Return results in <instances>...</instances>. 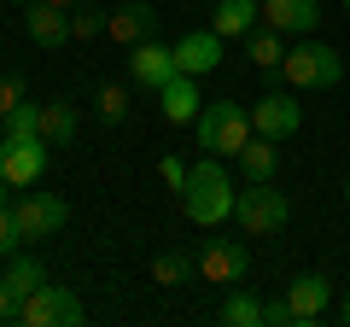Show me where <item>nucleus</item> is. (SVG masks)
Instances as JSON below:
<instances>
[{
    "label": "nucleus",
    "instance_id": "e433bc0d",
    "mask_svg": "<svg viewBox=\"0 0 350 327\" xmlns=\"http://www.w3.org/2000/svg\"><path fill=\"white\" fill-rule=\"evenodd\" d=\"M0 135H6V117H0Z\"/></svg>",
    "mask_w": 350,
    "mask_h": 327
},
{
    "label": "nucleus",
    "instance_id": "f257e3e1",
    "mask_svg": "<svg viewBox=\"0 0 350 327\" xmlns=\"http://www.w3.org/2000/svg\"><path fill=\"white\" fill-rule=\"evenodd\" d=\"M234 199H239V187H234L228 164L216 158V152L187 170V187H181V211H187V222H199V228L228 222V216H234Z\"/></svg>",
    "mask_w": 350,
    "mask_h": 327
},
{
    "label": "nucleus",
    "instance_id": "5701e85b",
    "mask_svg": "<svg viewBox=\"0 0 350 327\" xmlns=\"http://www.w3.org/2000/svg\"><path fill=\"white\" fill-rule=\"evenodd\" d=\"M94 112H100V123H105V129H117V123H129L135 100H129L123 82H100V94H94Z\"/></svg>",
    "mask_w": 350,
    "mask_h": 327
},
{
    "label": "nucleus",
    "instance_id": "423d86ee",
    "mask_svg": "<svg viewBox=\"0 0 350 327\" xmlns=\"http://www.w3.org/2000/svg\"><path fill=\"white\" fill-rule=\"evenodd\" d=\"M41 170H47V140L41 135H6L0 140V176L12 187H36Z\"/></svg>",
    "mask_w": 350,
    "mask_h": 327
},
{
    "label": "nucleus",
    "instance_id": "6ab92c4d",
    "mask_svg": "<svg viewBox=\"0 0 350 327\" xmlns=\"http://www.w3.org/2000/svg\"><path fill=\"white\" fill-rule=\"evenodd\" d=\"M187 280H199V257H187V252L152 257V287H187Z\"/></svg>",
    "mask_w": 350,
    "mask_h": 327
},
{
    "label": "nucleus",
    "instance_id": "a878e982",
    "mask_svg": "<svg viewBox=\"0 0 350 327\" xmlns=\"http://www.w3.org/2000/svg\"><path fill=\"white\" fill-rule=\"evenodd\" d=\"M6 135H41V105H12V117H6ZM0 135V140H6Z\"/></svg>",
    "mask_w": 350,
    "mask_h": 327
},
{
    "label": "nucleus",
    "instance_id": "393cba45",
    "mask_svg": "<svg viewBox=\"0 0 350 327\" xmlns=\"http://www.w3.org/2000/svg\"><path fill=\"white\" fill-rule=\"evenodd\" d=\"M105 24H111V12H100V6L88 0V6H76V12H70V41H94V36H105Z\"/></svg>",
    "mask_w": 350,
    "mask_h": 327
},
{
    "label": "nucleus",
    "instance_id": "f704fd0d",
    "mask_svg": "<svg viewBox=\"0 0 350 327\" xmlns=\"http://www.w3.org/2000/svg\"><path fill=\"white\" fill-rule=\"evenodd\" d=\"M345 211H350V176H345Z\"/></svg>",
    "mask_w": 350,
    "mask_h": 327
},
{
    "label": "nucleus",
    "instance_id": "4c0bfd02",
    "mask_svg": "<svg viewBox=\"0 0 350 327\" xmlns=\"http://www.w3.org/2000/svg\"><path fill=\"white\" fill-rule=\"evenodd\" d=\"M345 12H350V0H345Z\"/></svg>",
    "mask_w": 350,
    "mask_h": 327
},
{
    "label": "nucleus",
    "instance_id": "2eb2a0df",
    "mask_svg": "<svg viewBox=\"0 0 350 327\" xmlns=\"http://www.w3.org/2000/svg\"><path fill=\"white\" fill-rule=\"evenodd\" d=\"M262 24L280 36H310L321 24V0H262Z\"/></svg>",
    "mask_w": 350,
    "mask_h": 327
},
{
    "label": "nucleus",
    "instance_id": "39448f33",
    "mask_svg": "<svg viewBox=\"0 0 350 327\" xmlns=\"http://www.w3.org/2000/svg\"><path fill=\"white\" fill-rule=\"evenodd\" d=\"M82 322H88L82 298L70 287H53V280H41L18 310V327H82Z\"/></svg>",
    "mask_w": 350,
    "mask_h": 327
},
{
    "label": "nucleus",
    "instance_id": "c85d7f7f",
    "mask_svg": "<svg viewBox=\"0 0 350 327\" xmlns=\"http://www.w3.org/2000/svg\"><path fill=\"white\" fill-rule=\"evenodd\" d=\"M12 105H24V76H0V117H12Z\"/></svg>",
    "mask_w": 350,
    "mask_h": 327
},
{
    "label": "nucleus",
    "instance_id": "9d476101",
    "mask_svg": "<svg viewBox=\"0 0 350 327\" xmlns=\"http://www.w3.org/2000/svg\"><path fill=\"white\" fill-rule=\"evenodd\" d=\"M129 76H135V88L158 94L163 82L175 76V47H170V41H158V36L135 41V47H129Z\"/></svg>",
    "mask_w": 350,
    "mask_h": 327
},
{
    "label": "nucleus",
    "instance_id": "2f4dec72",
    "mask_svg": "<svg viewBox=\"0 0 350 327\" xmlns=\"http://www.w3.org/2000/svg\"><path fill=\"white\" fill-rule=\"evenodd\" d=\"M338 322L350 327V292H345V298H338Z\"/></svg>",
    "mask_w": 350,
    "mask_h": 327
},
{
    "label": "nucleus",
    "instance_id": "f03ea898",
    "mask_svg": "<svg viewBox=\"0 0 350 327\" xmlns=\"http://www.w3.org/2000/svg\"><path fill=\"white\" fill-rule=\"evenodd\" d=\"M280 82H292V94H327V88L345 82V59L327 41H298L280 59Z\"/></svg>",
    "mask_w": 350,
    "mask_h": 327
},
{
    "label": "nucleus",
    "instance_id": "c756f323",
    "mask_svg": "<svg viewBox=\"0 0 350 327\" xmlns=\"http://www.w3.org/2000/svg\"><path fill=\"white\" fill-rule=\"evenodd\" d=\"M262 327H298V322H292V310H286V298L262 304Z\"/></svg>",
    "mask_w": 350,
    "mask_h": 327
},
{
    "label": "nucleus",
    "instance_id": "412c9836",
    "mask_svg": "<svg viewBox=\"0 0 350 327\" xmlns=\"http://www.w3.org/2000/svg\"><path fill=\"white\" fill-rule=\"evenodd\" d=\"M41 140L47 146H70L76 140V105H64V100L41 105Z\"/></svg>",
    "mask_w": 350,
    "mask_h": 327
},
{
    "label": "nucleus",
    "instance_id": "cd10ccee",
    "mask_svg": "<svg viewBox=\"0 0 350 327\" xmlns=\"http://www.w3.org/2000/svg\"><path fill=\"white\" fill-rule=\"evenodd\" d=\"M187 170H193V164H181V158H163V164H158V181H163L170 193H181V187H187Z\"/></svg>",
    "mask_w": 350,
    "mask_h": 327
},
{
    "label": "nucleus",
    "instance_id": "a211bd4d",
    "mask_svg": "<svg viewBox=\"0 0 350 327\" xmlns=\"http://www.w3.org/2000/svg\"><path fill=\"white\" fill-rule=\"evenodd\" d=\"M280 140H269V135H251L245 146H239V170H245V181H275V170H280Z\"/></svg>",
    "mask_w": 350,
    "mask_h": 327
},
{
    "label": "nucleus",
    "instance_id": "4468645a",
    "mask_svg": "<svg viewBox=\"0 0 350 327\" xmlns=\"http://www.w3.org/2000/svg\"><path fill=\"white\" fill-rule=\"evenodd\" d=\"M216 64H222V36H216V29H193V36L175 41V70H187V76H211Z\"/></svg>",
    "mask_w": 350,
    "mask_h": 327
},
{
    "label": "nucleus",
    "instance_id": "f3484780",
    "mask_svg": "<svg viewBox=\"0 0 350 327\" xmlns=\"http://www.w3.org/2000/svg\"><path fill=\"white\" fill-rule=\"evenodd\" d=\"M158 105H163V117L170 123H199V76H187V70H175L170 82L158 88Z\"/></svg>",
    "mask_w": 350,
    "mask_h": 327
},
{
    "label": "nucleus",
    "instance_id": "9b49d317",
    "mask_svg": "<svg viewBox=\"0 0 350 327\" xmlns=\"http://www.w3.org/2000/svg\"><path fill=\"white\" fill-rule=\"evenodd\" d=\"M12 211H18V228H24V239H53L64 222H70V205H64L59 193H24Z\"/></svg>",
    "mask_w": 350,
    "mask_h": 327
},
{
    "label": "nucleus",
    "instance_id": "6e6552de",
    "mask_svg": "<svg viewBox=\"0 0 350 327\" xmlns=\"http://www.w3.org/2000/svg\"><path fill=\"white\" fill-rule=\"evenodd\" d=\"M251 269V252L245 239H204L199 252V280H211V287H239Z\"/></svg>",
    "mask_w": 350,
    "mask_h": 327
},
{
    "label": "nucleus",
    "instance_id": "ddd939ff",
    "mask_svg": "<svg viewBox=\"0 0 350 327\" xmlns=\"http://www.w3.org/2000/svg\"><path fill=\"white\" fill-rule=\"evenodd\" d=\"M105 36H111L117 47H135V41L158 36V6H152V0H129V6H117L111 24H105Z\"/></svg>",
    "mask_w": 350,
    "mask_h": 327
},
{
    "label": "nucleus",
    "instance_id": "473e14b6",
    "mask_svg": "<svg viewBox=\"0 0 350 327\" xmlns=\"http://www.w3.org/2000/svg\"><path fill=\"white\" fill-rule=\"evenodd\" d=\"M53 6H64V12H76V6H88V0H53Z\"/></svg>",
    "mask_w": 350,
    "mask_h": 327
},
{
    "label": "nucleus",
    "instance_id": "c9c22d12",
    "mask_svg": "<svg viewBox=\"0 0 350 327\" xmlns=\"http://www.w3.org/2000/svg\"><path fill=\"white\" fill-rule=\"evenodd\" d=\"M6 6H29V0H6Z\"/></svg>",
    "mask_w": 350,
    "mask_h": 327
},
{
    "label": "nucleus",
    "instance_id": "7ed1b4c3",
    "mask_svg": "<svg viewBox=\"0 0 350 327\" xmlns=\"http://www.w3.org/2000/svg\"><path fill=\"white\" fill-rule=\"evenodd\" d=\"M234 222H239V234L269 239V234H280L292 222V205H286V193L275 181H245V193L234 199Z\"/></svg>",
    "mask_w": 350,
    "mask_h": 327
},
{
    "label": "nucleus",
    "instance_id": "f8f14e48",
    "mask_svg": "<svg viewBox=\"0 0 350 327\" xmlns=\"http://www.w3.org/2000/svg\"><path fill=\"white\" fill-rule=\"evenodd\" d=\"M24 29H29V41H36L41 53H59L64 41H70V12L53 6V0H29L24 6Z\"/></svg>",
    "mask_w": 350,
    "mask_h": 327
},
{
    "label": "nucleus",
    "instance_id": "bb28decb",
    "mask_svg": "<svg viewBox=\"0 0 350 327\" xmlns=\"http://www.w3.org/2000/svg\"><path fill=\"white\" fill-rule=\"evenodd\" d=\"M18 246H24V228H18V211H12V199L0 205V257H12Z\"/></svg>",
    "mask_w": 350,
    "mask_h": 327
},
{
    "label": "nucleus",
    "instance_id": "0eeeda50",
    "mask_svg": "<svg viewBox=\"0 0 350 327\" xmlns=\"http://www.w3.org/2000/svg\"><path fill=\"white\" fill-rule=\"evenodd\" d=\"M251 129H257V135H269V140H292V135L304 129V105L275 82V88L251 105Z\"/></svg>",
    "mask_w": 350,
    "mask_h": 327
},
{
    "label": "nucleus",
    "instance_id": "aec40b11",
    "mask_svg": "<svg viewBox=\"0 0 350 327\" xmlns=\"http://www.w3.org/2000/svg\"><path fill=\"white\" fill-rule=\"evenodd\" d=\"M245 53H251V64L257 70H280V59H286V36L280 29H269V24H257L245 36Z\"/></svg>",
    "mask_w": 350,
    "mask_h": 327
},
{
    "label": "nucleus",
    "instance_id": "20e7f679",
    "mask_svg": "<svg viewBox=\"0 0 350 327\" xmlns=\"http://www.w3.org/2000/svg\"><path fill=\"white\" fill-rule=\"evenodd\" d=\"M257 135L251 129V112L239 100H211L199 112V146L204 152H216V158H239V146Z\"/></svg>",
    "mask_w": 350,
    "mask_h": 327
},
{
    "label": "nucleus",
    "instance_id": "72a5a7b5",
    "mask_svg": "<svg viewBox=\"0 0 350 327\" xmlns=\"http://www.w3.org/2000/svg\"><path fill=\"white\" fill-rule=\"evenodd\" d=\"M6 193H12V181H6V176H0V205H6Z\"/></svg>",
    "mask_w": 350,
    "mask_h": 327
},
{
    "label": "nucleus",
    "instance_id": "4be33fe9",
    "mask_svg": "<svg viewBox=\"0 0 350 327\" xmlns=\"http://www.w3.org/2000/svg\"><path fill=\"white\" fill-rule=\"evenodd\" d=\"M0 280H6V287H12L18 298H29V292H36L41 280H47V269H41V257H29V252H12V257H6V275H0Z\"/></svg>",
    "mask_w": 350,
    "mask_h": 327
},
{
    "label": "nucleus",
    "instance_id": "dca6fc26",
    "mask_svg": "<svg viewBox=\"0 0 350 327\" xmlns=\"http://www.w3.org/2000/svg\"><path fill=\"white\" fill-rule=\"evenodd\" d=\"M262 24V0H216L211 6V29L222 41H245Z\"/></svg>",
    "mask_w": 350,
    "mask_h": 327
},
{
    "label": "nucleus",
    "instance_id": "b1692460",
    "mask_svg": "<svg viewBox=\"0 0 350 327\" xmlns=\"http://www.w3.org/2000/svg\"><path fill=\"white\" fill-rule=\"evenodd\" d=\"M216 322L222 327H262V304L251 298V292H228L222 310H216Z\"/></svg>",
    "mask_w": 350,
    "mask_h": 327
},
{
    "label": "nucleus",
    "instance_id": "7c9ffc66",
    "mask_svg": "<svg viewBox=\"0 0 350 327\" xmlns=\"http://www.w3.org/2000/svg\"><path fill=\"white\" fill-rule=\"evenodd\" d=\"M18 310H24V298H18V292L0 280V322H18Z\"/></svg>",
    "mask_w": 350,
    "mask_h": 327
},
{
    "label": "nucleus",
    "instance_id": "1a4fd4ad",
    "mask_svg": "<svg viewBox=\"0 0 350 327\" xmlns=\"http://www.w3.org/2000/svg\"><path fill=\"white\" fill-rule=\"evenodd\" d=\"M280 298H286V310H292L298 327H321L327 310H333V280L327 275H292V287Z\"/></svg>",
    "mask_w": 350,
    "mask_h": 327
}]
</instances>
